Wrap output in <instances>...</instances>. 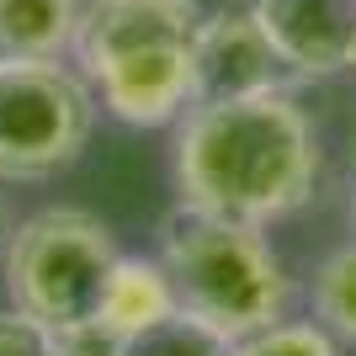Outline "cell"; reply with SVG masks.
Here are the masks:
<instances>
[{
  "label": "cell",
  "mask_w": 356,
  "mask_h": 356,
  "mask_svg": "<svg viewBox=\"0 0 356 356\" xmlns=\"http://www.w3.org/2000/svg\"><path fill=\"white\" fill-rule=\"evenodd\" d=\"M170 176L181 208L271 229L309 208L319 186V134L287 86L197 102L176 122Z\"/></svg>",
  "instance_id": "cell-1"
},
{
  "label": "cell",
  "mask_w": 356,
  "mask_h": 356,
  "mask_svg": "<svg viewBox=\"0 0 356 356\" xmlns=\"http://www.w3.org/2000/svg\"><path fill=\"white\" fill-rule=\"evenodd\" d=\"M160 261L176 282L181 314L223 330L229 341L277 325L293 309V271L255 223L176 208L160 223Z\"/></svg>",
  "instance_id": "cell-2"
},
{
  "label": "cell",
  "mask_w": 356,
  "mask_h": 356,
  "mask_svg": "<svg viewBox=\"0 0 356 356\" xmlns=\"http://www.w3.org/2000/svg\"><path fill=\"white\" fill-rule=\"evenodd\" d=\"M118 239L86 208H43L6 234V293L54 330L96 319Z\"/></svg>",
  "instance_id": "cell-3"
},
{
  "label": "cell",
  "mask_w": 356,
  "mask_h": 356,
  "mask_svg": "<svg viewBox=\"0 0 356 356\" xmlns=\"http://www.w3.org/2000/svg\"><path fill=\"white\" fill-rule=\"evenodd\" d=\"M102 102L64 59H0V181H54L86 154Z\"/></svg>",
  "instance_id": "cell-4"
},
{
  "label": "cell",
  "mask_w": 356,
  "mask_h": 356,
  "mask_svg": "<svg viewBox=\"0 0 356 356\" xmlns=\"http://www.w3.org/2000/svg\"><path fill=\"white\" fill-rule=\"evenodd\" d=\"M90 86H96L102 112L118 118L122 128H176L197 106L192 43H165L112 59L106 70L90 74Z\"/></svg>",
  "instance_id": "cell-5"
},
{
  "label": "cell",
  "mask_w": 356,
  "mask_h": 356,
  "mask_svg": "<svg viewBox=\"0 0 356 356\" xmlns=\"http://www.w3.org/2000/svg\"><path fill=\"white\" fill-rule=\"evenodd\" d=\"M192 70H197V102H234L282 90L293 74L277 59L266 27L255 11H213L192 32Z\"/></svg>",
  "instance_id": "cell-6"
},
{
  "label": "cell",
  "mask_w": 356,
  "mask_h": 356,
  "mask_svg": "<svg viewBox=\"0 0 356 356\" xmlns=\"http://www.w3.org/2000/svg\"><path fill=\"white\" fill-rule=\"evenodd\" d=\"M250 11L293 80L356 70V0H255Z\"/></svg>",
  "instance_id": "cell-7"
},
{
  "label": "cell",
  "mask_w": 356,
  "mask_h": 356,
  "mask_svg": "<svg viewBox=\"0 0 356 356\" xmlns=\"http://www.w3.org/2000/svg\"><path fill=\"white\" fill-rule=\"evenodd\" d=\"M197 22H202L197 0H86L80 38H74V70L90 80L112 59L165 43H192Z\"/></svg>",
  "instance_id": "cell-8"
},
{
  "label": "cell",
  "mask_w": 356,
  "mask_h": 356,
  "mask_svg": "<svg viewBox=\"0 0 356 356\" xmlns=\"http://www.w3.org/2000/svg\"><path fill=\"white\" fill-rule=\"evenodd\" d=\"M170 314H181V298H176V282H170V271H165L160 255H118L96 319L128 341V335L154 330L160 319H170Z\"/></svg>",
  "instance_id": "cell-9"
},
{
  "label": "cell",
  "mask_w": 356,
  "mask_h": 356,
  "mask_svg": "<svg viewBox=\"0 0 356 356\" xmlns=\"http://www.w3.org/2000/svg\"><path fill=\"white\" fill-rule=\"evenodd\" d=\"M86 0H0V59L74 54Z\"/></svg>",
  "instance_id": "cell-10"
},
{
  "label": "cell",
  "mask_w": 356,
  "mask_h": 356,
  "mask_svg": "<svg viewBox=\"0 0 356 356\" xmlns=\"http://www.w3.org/2000/svg\"><path fill=\"white\" fill-rule=\"evenodd\" d=\"M309 314L341 346H356V234L314 266L309 277Z\"/></svg>",
  "instance_id": "cell-11"
},
{
  "label": "cell",
  "mask_w": 356,
  "mask_h": 356,
  "mask_svg": "<svg viewBox=\"0 0 356 356\" xmlns=\"http://www.w3.org/2000/svg\"><path fill=\"white\" fill-rule=\"evenodd\" d=\"M122 356H234V341L192 314H170L144 335H128Z\"/></svg>",
  "instance_id": "cell-12"
},
{
  "label": "cell",
  "mask_w": 356,
  "mask_h": 356,
  "mask_svg": "<svg viewBox=\"0 0 356 356\" xmlns=\"http://www.w3.org/2000/svg\"><path fill=\"white\" fill-rule=\"evenodd\" d=\"M346 346L330 335L319 319H277V325H261L250 335H239L234 341V356H341Z\"/></svg>",
  "instance_id": "cell-13"
},
{
  "label": "cell",
  "mask_w": 356,
  "mask_h": 356,
  "mask_svg": "<svg viewBox=\"0 0 356 356\" xmlns=\"http://www.w3.org/2000/svg\"><path fill=\"white\" fill-rule=\"evenodd\" d=\"M54 341H59V330L32 309L22 303L0 309V356H54Z\"/></svg>",
  "instance_id": "cell-14"
},
{
  "label": "cell",
  "mask_w": 356,
  "mask_h": 356,
  "mask_svg": "<svg viewBox=\"0 0 356 356\" xmlns=\"http://www.w3.org/2000/svg\"><path fill=\"white\" fill-rule=\"evenodd\" d=\"M54 356H122V335L106 330L102 319H80V325H64Z\"/></svg>",
  "instance_id": "cell-15"
},
{
  "label": "cell",
  "mask_w": 356,
  "mask_h": 356,
  "mask_svg": "<svg viewBox=\"0 0 356 356\" xmlns=\"http://www.w3.org/2000/svg\"><path fill=\"white\" fill-rule=\"evenodd\" d=\"M346 213H351V234H356V181H351V202H346Z\"/></svg>",
  "instance_id": "cell-16"
},
{
  "label": "cell",
  "mask_w": 356,
  "mask_h": 356,
  "mask_svg": "<svg viewBox=\"0 0 356 356\" xmlns=\"http://www.w3.org/2000/svg\"><path fill=\"white\" fill-rule=\"evenodd\" d=\"M6 234H11V229H6V213H0V239H6Z\"/></svg>",
  "instance_id": "cell-17"
}]
</instances>
